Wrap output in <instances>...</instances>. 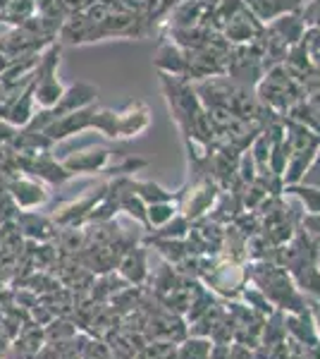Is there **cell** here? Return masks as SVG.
<instances>
[{
  "mask_svg": "<svg viewBox=\"0 0 320 359\" xmlns=\"http://www.w3.org/2000/svg\"><path fill=\"white\" fill-rule=\"evenodd\" d=\"M8 192L13 196L17 208H25V211L48 201V192H46L43 184L34 177H25L22 172H17V175L8 180Z\"/></svg>",
  "mask_w": 320,
  "mask_h": 359,
  "instance_id": "obj_1",
  "label": "cell"
},
{
  "mask_svg": "<svg viewBox=\"0 0 320 359\" xmlns=\"http://www.w3.org/2000/svg\"><path fill=\"white\" fill-rule=\"evenodd\" d=\"M110 163V151L103 147H89L84 151L69 154L62 165L67 168L72 175H94V172H103Z\"/></svg>",
  "mask_w": 320,
  "mask_h": 359,
  "instance_id": "obj_2",
  "label": "cell"
},
{
  "mask_svg": "<svg viewBox=\"0 0 320 359\" xmlns=\"http://www.w3.org/2000/svg\"><path fill=\"white\" fill-rule=\"evenodd\" d=\"M94 115H96V108L89 106V108H81V111H74L69 115H62V118L53 120L48 127H46V135H48L53 142H62V139L77 135V132H84V130H91V123H94Z\"/></svg>",
  "mask_w": 320,
  "mask_h": 359,
  "instance_id": "obj_3",
  "label": "cell"
},
{
  "mask_svg": "<svg viewBox=\"0 0 320 359\" xmlns=\"http://www.w3.org/2000/svg\"><path fill=\"white\" fill-rule=\"evenodd\" d=\"M120 113V139L141 137L151 127V113L144 101H130Z\"/></svg>",
  "mask_w": 320,
  "mask_h": 359,
  "instance_id": "obj_4",
  "label": "cell"
},
{
  "mask_svg": "<svg viewBox=\"0 0 320 359\" xmlns=\"http://www.w3.org/2000/svg\"><path fill=\"white\" fill-rule=\"evenodd\" d=\"M62 94H65V86L57 82L55 74H50V77H36L34 74V101H36L41 111L55 108Z\"/></svg>",
  "mask_w": 320,
  "mask_h": 359,
  "instance_id": "obj_5",
  "label": "cell"
},
{
  "mask_svg": "<svg viewBox=\"0 0 320 359\" xmlns=\"http://www.w3.org/2000/svg\"><path fill=\"white\" fill-rule=\"evenodd\" d=\"M120 276L127 283H144L148 276L146 271V249L144 247H130L125 257L120 259Z\"/></svg>",
  "mask_w": 320,
  "mask_h": 359,
  "instance_id": "obj_6",
  "label": "cell"
},
{
  "mask_svg": "<svg viewBox=\"0 0 320 359\" xmlns=\"http://www.w3.org/2000/svg\"><path fill=\"white\" fill-rule=\"evenodd\" d=\"M270 29L275 32V39H280L282 43L296 46L301 39H304L306 22H304V17H299L294 13H287V15L275 17V22L270 25Z\"/></svg>",
  "mask_w": 320,
  "mask_h": 359,
  "instance_id": "obj_7",
  "label": "cell"
},
{
  "mask_svg": "<svg viewBox=\"0 0 320 359\" xmlns=\"http://www.w3.org/2000/svg\"><path fill=\"white\" fill-rule=\"evenodd\" d=\"M34 10H36V0H8L0 8V22L17 29L25 25L27 20H32Z\"/></svg>",
  "mask_w": 320,
  "mask_h": 359,
  "instance_id": "obj_8",
  "label": "cell"
},
{
  "mask_svg": "<svg viewBox=\"0 0 320 359\" xmlns=\"http://www.w3.org/2000/svg\"><path fill=\"white\" fill-rule=\"evenodd\" d=\"M17 225H22V233L36 242L50 240L55 235V228L48 218L39 216V213H20L17 216Z\"/></svg>",
  "mask_w": 320,
  "mask_h": 359,
  "instance_id": "obj_9",
  "label": "cell"
},
{
  "mask_svg": "<svg viewBox=\"0 0 320 359\" xmlns=\"http://www.w3.org/2000/svg\"><path fill=\"white\" fill-rule=\"evenodd\" d=\"M155 65L162 69V74H172V77H177V74H184L189 69V57H184L170 43V46H162V48L158 50Z\"/></svg>",
  "mask_w": 320,
  "mask_h": 359,
  "instance_id": "obj_10",
  "label": "cell"
},
{
  "mask_svg": "<svg viewBox=\"0 0 320 359\" xmlns=\"http://www.w3.org/2000/svg\"><path fill=\"white\" fill-rule=\"evenodd\" d=\"M172 201H158V204H148L146 206V228H162L165 223H170L177 216L179 206Z\"/></svg>",
  "mask_w": 320,
  "mask_h": 359,
  "instance_id": "obj_11",
  "label": "cell"
},
{
  "mask_svg": "<svg viewBox=\"0 0 320 359\" xmlns=\"http://www.w3.org/2000/svg\"><path fill=\"white\" fill-rule=\"evenodd\" d=\"M132 189H134V194H137L146 206L148 204H158V201L177 199V194L167 192V189H162L160 184H155V182H132Z\"/></svg>",
  "mask_w": 320,
  "mask_h": 359,
  "instance_id": "obj_12",
  "label": "cell"
},
{
  "mask_svg": "<svg viewBox=\"0 0 320 359\" xmlns=\"http://www.w3.org/2000/svg\"><path fill=\"white\" fill-rule=\"evenodd\" d=\"M284 194H294L301 199V204L308 213H320V187H308V184H284Z\"/></svg>",
  "mask_w": 320,
  "mask_h": 359,
  "instance_id": "obj_13",
  "label": "cell"
},
{
  "mask_svg": "<svg viewBox=\"0 0 320 359\" xmlns=\"http://www.w3.org/2000/svg\"><path fill=\"white\" fill-rule=\"evenodd\" d=\"M211 343L203 338H191L182 347H177L174 359H208L211 357Z\"/></svg>",
  "mask_w": 320,
  "mask_h": 359,
  "instance_id": "obj_14",
  "label": "cell"
},
{
  "mask_svg": "<svg viewBox=\"0 0 320 359\" xmlns=\"http://www.w3.org/2000/svg\"><path fill=\"white\" fill-rule=\"evenodd\" d=\"M0 55H3V53H0Z\"/></svg>",
  "mask_w": 320,
  "mask_h": 359,
  "instance_id": "obj_15",
  "label": "cell"
}]
</instances>
